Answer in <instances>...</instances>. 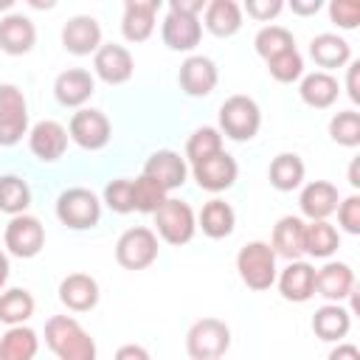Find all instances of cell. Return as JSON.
<instances>
[{
    "mask_svg": "<svg viewBox=\"0 0 360 360\" xmlns=\"http://www.w3.org/2000/svg\"><path fill=\"white\" fill-rule=\"evenodd\" d=\"M45 343L59 360H96V340L70 315H51L45 323Z\"/></svg>",
    "mask_w": 360,
    "mask_h": 360,
    "instance_id": "1",
    "label": "cell"
},
{
    "mask_svg": "<svg viewBox=\"0 0 360 360\" xmlns=\"http://www.w3.org/2000/svg\"><path fill=\"white\" fill-rule=\"evenodd\" d=\"M236 270L248 290H256V292L270 290L276 284V253L270 242L253 239L242 245L236 253Z\"/></svg>",
    "mask_w": 360,
    "mask_h": 360,
    "instance_id": "2",
    "label": "cell"
},
{
    "mask_svg": "<svg viewBox=\"0 0 360 360\" xmlns=\"http://www.w3.org/2000/svg\"><path fill=\"white\" fill-rule=\"evenodd\" d=\"M231 349V329L219 318H200L186 335V352L191 360H219Z\"/></svg>",
    "mask_w": 360,
    "mask_h": 360,
    "instance_id": "3",
    "label": "cell"
},
{
    "mask_svg": "<svg viewBox=\"0 0 360 360\" xmlns=\"http://www.w3.org/2000/svg\"><path fill=\"white\" fill-rule=\"evenodd\" d=\"M262 127V110L250 96H231L219 107V132L231 141H250Z\"/></svg>",
    "mask_w": 360,
    "mask_h": 360,
    "instance_id": "4",
    "label": "cell"
},
{
    "mask_svg": "<svg viewBox=\"0 0 360 360\" xmlns=\"http://www.w3.org/2000/svg\"><path fill=\"white\" fill-rule=\"evenodd\" d=\"M56 217L62 225L73 228V231H87L96 228L101 219V202L90 188H65L56 197Z\"/></svg>",
    "mask_w": 360,
    "mask_h": 360,
    "instance_id": "5",
    "label": "cell"
},
{
    "mask_svg": "<svg viewBox=\"0 0 360 360\" xmlns=\"http://www.w3.org/2000/svg\"><path fill=\"white\" fill-rule=\"evenodd\" d=\"M158 259V233L146 225L127 228L115 242V262L124 270H146Z\"/></svg>",
    "mask_w": 360,
    "mask_h": 360,
    "instance_id": "6",
    "label": "cell"
},
{
    "mask_svg": "<svg viewBox=\"0 0 360 360\" xmlns=\"http://www.w3.org/2000/svg\"><path fill=\"white\" fill-rule=\"evenodd\" d=\"M152 217H155L158 236L169 245H177V248L191 242V236L197 231V217H194L191 205L183 200H174V197H169Z\"/></svg>",
    "mask_w": 360,
    "mask_h": 360,
    "instance_id": "7",
    "label": "cell"
},
{
    "mask_svg": "<svg viewBox=\"0 0 360 360\" xmlns=\"http://www.w3.org/2000/svg\"><path fill=\"white\" fill-rule=\"evenodd\" d=\"M28 135V101L17 84H0V146H14Z\"/></svg>",
    "mask_w": 360,
    "mask_h": 360,
    "instance_id": "8",
    "label": "cell"
},
{
    "mask_svg": "<svg viewBox=\"0 0 360 360\" xmlns=\"http://www.w3.org/2000/svg\"><path fill=\"white\" fill-rule=\"evenodd\" d=\"M110 135H112L110 118L101 110H93V107L76 110L70 124H68V138L73 143H79L82 149H87V152L104 149L110 143Z\"/></svg>",
    "mask_w": 360,
    "mask_h": 360,
    "instance_id": "9",
    "label": "cell"
},
{
    "mask_svg": "<svg viewBox=\"0 0 360 360\" xmlns=\"http://www.w3.org/2000/svg\"><path fill=\"white\" fill-rule=\"evenodd\" d=\"M6 248L17 259H34L45 245V228L31 214H17L6 225Z\"/></svg>",
    "mask_w": 360,
    "mask_h": 360,
    "instance_id": "10",
    "label": "cell"
},
{
    "mask_svg": "<svg viewBox=\"0 0 360 360\" xmlns=\"http://www.w3.org/2000/svg\"><path fill=\"white\" fill-rule=\"evenodd\" d=\"M191 174H194L197 186H200L202 191L219 194V191H225V188H231V186L236 183L239 166H236V160L222 149V152H217V155H211V158L194 163V166H191Z\"/></svg>",
    "mask_w": 360,
    "mask_h": 360,
    "instance_id": "11",
    "label": "cell"
},
{
    "mask_svg": "<svg viewBox=\"0 0 360 360\" xmlns=\"http://www.w3.org/2000/svg\"><path fill=\"white\" fill-rule=\"evenodd\" d=\"M62 45L73 56H90L101 48V25L90 14H76L62 25Z\"/></svg>",
    "mask_w": 360,
    "mask_h": 360,
    "instance_id": "12",
    "label": "cell"
},
{
    "mask_svg": "<svg viewBox=\"0 0 360 360\" xmlns=\"http://www.w3.org/2000/svg\"><path fill=\"white\" fill-rule=\"evenodd\" d=\"M177 82H180V90L191 98H205L214 93L217 82H219V70L214 65V59L208 56H188L183 65H180V73H177Z\"/></svg>",
    "mask_w": 360,
    "mask_h": 360,
    "instance_id": "13",
    "label": "cell"
},
{
    "mask_svg": "<svg viewBox=\"0 0 360 360\" xmlns=\"http://www.w3.org/2000/svg\"><path fill=\"white\" fill-rule=\"evenodd\" d=\"M93 70L101 82L107 84H124L132 79V70H135V62H132V53L124 48V45H115V42H107L101 45L96 53H93Z\"/></svg>",
    "mask_w": 360,
    "mask_h": 360,
    "instance_id": "14",
    "label": "cell"
},
{
    "mask_svg": "<svg viewBox=\"0 0 360 360\" xmlns=\"http://www.w3.org/2000/svg\"><path fill=\"white\" fill-rule=\"evenodd\" d=\"M28 149H31V155L37 160L53 163L68 149V129L59 121L45 118V121H39V124L31 127V132H28Z\"/></svg>",
    "mask_w": 360,
    "mask_h": 360,
    "instance_id": "15",
    "label": "cell"
},
{
    "mask_svg": "<svg viewBox=\"0 0 360 360\" xmlns=\"http://www.w3.org/2000/svg\"><path fill=\"white\" fill-rule=\"evenodd\" d=\"M141 174H146L149 180H155V183L163 186L166 191H172V188H180V186L186 183L188 166H186V160H183L174 149H158V152H152V155L146 158Z\"/></svg>",
    "mask_w": 360,
    "mask_h": 360,
    "instance_id": "16",
    "label": "cell"
},
{
    "mask_svg": "<svg viewBox=\"0 0 360 360\" xmlns=\"http://www.w3.org/2000/svg\"><path fill=\"white\" fill-rule=\"evenodd\" d=\"M315 292L323 295L329 304H340L343 298L354 295V270L346 262H326L315 270Z\"/></svg>",
    "mask_w": 360,
    "mask_h": 360,
    "instance_id": "17",
    "label": "cell"
},
{
    "mask_svg": "<svg viewBox=\"0 0 360 360\" xmlns=\"http://www.w3.org/2000/svg\"><path fill=\"white\" fill-rule=\"evenodd\" d=\"M160 37L169 51H191L202 39V22H200V17H186V14L169 11L163 17Z\"/></svg>",
    "mask_w": 360,
    "mask_h": 360,
    "instance_id": "18",
    "label": "cell"
},
{
    "mask_svg": "<svg viewBox=\"0 0 360 360\" xmlns=\"http://www.w3.org/2000/svg\"><path fill=\"white\" fill-rule=\"evenodd\" d=\"M96 93V79L84 68H68L53 82V96L62 107H82Z\"/></svg>",
    "mask_w": 360,
    "mask_h": 360,
    "instance_id": "19",
    "label": "cell"
},
{
    "mask_svg": "<svg viewBox=\"0 0 360 360\" xmlns=\"http://www.w3.org/2000/svg\"><path fill=\"white\" fill-rule=\"evenodd\" d=\"M278 292L284 301H292V304H304L315 295V267L309 262H290L281 276H278Z\"/></svg>",
    "mask_w": 360,
    "mask_h": 360,
    "instance_id": "20",
    "label": "cell"
},
{
    "mask_svg": "<svg viewBox=\"0 0 360 360\" xmlns=\"http://www.w3.org/2000/svg\"><path fill=\"white\" fill-rule=\"evenodd\" d=\"M158 17V0H127L124 17H121V34L129 42H143L155 31Z\"/></svg>",
    "mask_w": 360,
    "mask_h": 360,
    "instance_id": "21",
    "label": "cell"
},
{
    "mask_svg": "<svg viewBox=\"0 0 360 360\" xmlns=\"http://www.w3.org/2000/svg\"><path fill=\"white\" fill-rule=\"evenodd\" d=\"M340 202V194H338V186H332L329 180H312L301 188V197H298V205H301V214L315 222V219H326L329 214H335Z\"/></svg>",
    "mask_w": 360,
    "mask_h": 360,
    "instance_id": "22",
    "label": "cell"
},
{
    "mask_svg": "<svg viewBox=\"0 0 360 360\" xmlns=\"http://www.w3.org/2000/svg\"><path fill=\"white\" fill-rule=\"evenodd\" d=\"M59 301L70 312H90L98 304V281L87 273H70L59 281Z\"/></svg>",
    "mask_w": 360,
    "mask_h": 360,
    "instance_id": "23",
    "label": "cell"
},
{
    "mask_svg": "<svg viewBox=\"0 0 360 360\" xmlns=\"http://www.w3.org/2000/svg\"><path fill=\"white\" fill-rule=\"evenodd\" d=\"M270 248L276 256L287 259V262H295L304 256V219L301 217H281L276 225H273V236H270Z\"/></svg>",
    "mask_w": 360,
    "mask_h": 360,
    "instance_id": "24",
    "label": "cell"
},
{
    "mask_svg": "<svg viewBox=\"0 0 360 360\" xmlns=\"http://www.w3.org/2000/svg\"><path fill=\"white\" fill-rule=\"evenodd\" d=\"M37 28L25 14H6L0 20V48L11 56H22L34 48Z\"/></svg>",
    "mask_w": 360,
    "mask_h": 360,
    "instance_id": "25",
    "label": "cell"
},
{
    "mask_svg": "<svg viewBox=\"0 0 360 360\" xmlns=\"http://www.w3.org/2000/svg\"><path fill=\"white\" fill-rule=\"evenodd\" d=\"M309 56L315 59L318 68H323V73H329L332 68L349 65L352 48H349V42H346L343 37H338V34H318V37H312V42H309Z\"/></svg>",
    "mask_w": 360,
    "mask_h": 360,
    "instance_id": "26",
    "label": "cell"
},
{
    "mask_svg": "<svg viewBox=\"0 0 360 360\" xmlns=\"http://www.w3.org/2000/svg\"><path fill=\"white\" fill-rule=\"evenodd\" d=\"M301 101L315 107V110H326L338 101V93H340V84L332 73H323V70H315V73H307L301 79Z\"/></svg>",
    "mask_w": 360,
    "mask_h": 360,
    "instance_id": "27",
    "label": "cell"
},
{
    "mask_svg": "<svg viewBox=\"0 0 360 360\" xmlns=\"http://www.w3.org/2000/svg\"><path fill=\"white\" fill-rule=\"evenodd\" d=\"M233 225H236V214L231 208V202L214 197L202 205L200 217H197V228H202V233L208 239H225L233 233Z\"/></svg>",
    "mask_w": 360,
    "mask_h": 360,
    "instance_id": "28",
    "label": "cell"
},
{
    "mask_svg": "<svg viewBox=\"0 0 360 360\" xmlns=\"http://www.w3.org/2000/svg\"><path fill=\"white\" fill-rule=\"evenodd\" d=\"M349 326H352V315L340 304H323L312 315V332L321 340H329V343H338L340 338H346Z\"/></svg>",
    "mask_w": 360,
    "mask_h": 360,
    "instance_id": "29",
    "label": "cell"
},
{
    "mask_svg": "<svg viewBox=\"0 0 360 360\" xmlns=\"http://www.w3.org/2000/svg\"><path fill=\"white\" fill-rule=\"evenodd\" d=\"M205 28L214 37H233L242 28V6L233 0H211L205 3Z\"/></svg>",
    "mask_w": 360,
    "mask_h": 360,
    "instance_id": "30",
    "label": "cell"
},
{
    "mask_svg": "<svg viewBox=\"0 0 360 360\" xmlns=\"http://www.w3.org/2000/svg\"><path fill=\"white\" fill-rule=\"evenodd\" d=\"M340 248V233L326 219L304 222V253L312 259H329Z\"/></svg>",
    "mask_w": 360,
    "mask_h": 360,
    "instance_id": "31",
    "label": "cell"
},
{
    "mask_svg": "<svg viewBox=\"0 0 360 360\" xmlns=\"http://www.w3.org/2000/svg\"><path fill=\"white\" fill-rule=\"evenodd\" d=\"M39 349V338L31 326H8L0 338V360H34Z\"/></svg>",
    "mask_w": 360,
    "mask_h": 360,
    "instance_id": "32",
    "label": "cell"
},
{
    "mask_svg": "<svg viewBox=\"0 0 360 360\" xmlns=\"http://www.w3.org/2000/svg\"><path fill=\"white\" fill-rule=\"evenodd\" d=\"M304 160L295 155V152H281L273 158L270 169H267V177H270V186L276 191H292L304 183Z\"/></svg>",
    "mask_w": 360,
    "mask_h": 360,
    "instance_id": "33",
    "label": "cell"
},
{
    "mask_svg": "<svg viewBox=\"0 0 360 360\" xmlns=\"http://www.w3.org/2000/svg\"><path fill=\"white\" fill-rule=\"evenodd\" d=\"M34 295L22 287H11L0 292V321L6 326H22L34 315Z\"/></svg>",
    "mask_w": 360,
    "mask_h": 360,
    "instance_id": "34",
    "label": "cell"
},
{
    "mask_svg": "<svg viewBox=\"0 0 360 360\" xmlns=\"http://www.w3.org/2000/svg\"><path fill=\"white\" fill-rule=\"evenodd\" d=\"M31 205V188L22 177L17 174H0V211L3 214H25Z\"/></svg>",
    "mask_w": 360,
    "mask_h": 360,
    "instance_id": "35",
    "label": "cell"
},
{
    "mask_svg": "<svg viewBox=\"0 0 360 360\" xmlns=\"http://www.w3.org/2000/svg\"><path fill=\"white\" fill-rule=\"evenodd\" d=\"M253 45H256V53L267 62V59H273V56H278V53L292 51V48H295V37H292V31L284 28V25H264V28L256 34Z\"/></svg>",
    "mask_w": 360,
    "mask_h": 360,
    "instance_id": "36",
    "label": "cell"
},
{
    "mask_svg": "<svg viewBox=\"0 0 360 360\" xmlns=\"http://www.w3.org/2000/svg\"><path fill=\"white\" fill-rule=\"evenodd\" d=\"M217 152H222V132L217 127H200L186 141V158L191 160V166L217 155Z\"/></svg>",
    "mask_w": 360,
    "mask_h": 360,
    "instance_id": "37",
    "label": "cell"
},
{
    "mask_svg": "<svg viewBox=\"0 0 360 360\" xmlns=\"http://www.w3.org/2000/svg\"><path fill=\"white\" fill-rule=\"evenodd\" d=\"M166 200H169V191L163 186H158L155 180H149L146 174H141L138 180H132V208L135 211L155 214Z\"/></svg>",
    "mask_w": 360,
    "mask_h": 360,
    "instance_id": "38",
    "label": "cell"
},
{
    "mask_svg": "<svg viewBox=\"0 0 360 360\" xmlns=\"http://www.w3.org/2000/svg\"><path fill=\"white\" fill-rule=\"evenodd\" d=\"M329 138L340 146H360V112L357 110H343L335 112L329 121Z\"/></svg>",
    "mask_w": 360,
    "mask_h": 360,
    "instance_id": "39",
    "label": "cell"
},
{
    "mask_svg": "<svg viewBox=\"0 0 360 360\" xmlns=\"http://www.w3.org/2000/svg\"><path fill=\"white\" fill-rule=\"evenodd\" d=\"M267 70H270V76H273L276 82H281V84L298 82V79L304 76V56L292 48V51H287V53H278V56L267 59Z\"/></svg>",
    "mask_w": 360,
    "mask_h": 360,
    "instance_id": "40",
    "label": "cell"
},
{
    "mask_svg": "<svg viewBox=\"0 0 360 360\" xmlns=\"http://www.w3.org/2000/svg\"><path fill=\"white\" fill-rule=\"evenodd\" d=\"M104 202H107V208L112 214H129V211H135L132 208V180L118 177V180L107 183L104 186Z\"/></svg>",
    "mask_w": 360,
    "mask_h": 360,
    "instance_id": "41",
    "label": "cell"
},
{
    "mask_svg": "<svg viewBox=\"0 0 360 360\" xmlns=\"http://www.w3.org/2000/svg\"><path fill=\"white\" fill-rule=\"evenodd\" d=\"M329 17L338 28L352 31L360 22V3L357 0H332L329 3Z\"/></svg>",
    "mask_w": 360,
    "mask_h": 360,
    "instance_id": "42",
    "label": "cell"
},
{
    "mask_svg": "<svg viewBox=\"0 0 360 360\" xmlns=\"http://www.w3.org/2000/svg\"><path fill=\"white\" fill-rule=\"evenodd\" d=\"M335 211H338V222L346 233H360V197L357 194L340 200Z\"/></svg>",
    "mask_w": 360,
    "mask_h": 360,
    "instance_id": "43",
    "label": "cell"
},
{
    "mask_svg": "<svg viewBox=\"0 0 360 360\" xmlns=\"http://www.w3.org/2000/svg\"><path fill=\"white\" fill-rule=\"evenodd\" d=\"M281 8H284V3L281 0H248L245 3V11H248V17H253V20H273L276 14H281Z\"/></svg>",
    "mask_w": 360,
    "mask_h": 360,
    "instance_id": "44",
    "label": "cell"
},
{
    "mask_svg": "<svg viewBox=\"0 0 360 360\" xmlns=\"http://www.w3.org/2000/svg\"><path fill=\"white\" fill-rule=\"evenodd\" d=\"M169 11L186 14V17H200L205 11V0H169Z\"/></svg>",
    "mask_w": 360,
    "mask_h": 360,
    "instance_id": "45",
    "label": "cell"
},
{
    "mask_svg": "<svg viewBox=\"0 0 360 360\" xmlns=\"http://www.w3.org/2000/svg\"><path fill=\"white\" fill-rule=\"evenodd\" d=\"M357 73H360V62H349L346 68V93L354 104H360V84H357Z\"/></svg>",
    "mask_w": 360,
    "mask_h": 360,
    "instance_id": "46",
    "label": "cell"
},
{
    "mask_svg": "<svg viewBox=\"0 0 360 360\" xmlns=\"http://www.w3.org/2000/svg\"><path fill=\"white\" fill-rule=\"evenodd\" d=\"M112 360H152V357H149V352H146L143 346H138V343H124V346L115 352Z\"/></svg>",
    "mask_w": 360,
    "mask_h": 360,
    "instance_id": "47",
    "label": "cell"
},
{
    "mask_svg": "<svg viewBox=\"0 0 360 360\" xmlns=\"http://www.w3.org/2000/svg\"><path fill=\"white\" fill-rule=\"evenodd\" d=\"M326 360H360V349L354 343H338Z\"/></svg>",
    "mask_w": 360,
    "mask_h": 360,
    "instance_id": "48",
    "label": "cell"
},
{
    "mask_svg": "<svg viewBox=\"0 0 360 360\" xmlns=\"http://www.w3.org/2000/svg\"><path fill=\"white\" fill-rule=\"evenodd\" d=\"M321 6H323V0H292V3H290L292 14H298V17L318 14V11H321Z\"/></svg>",
    "mask_w": 360,
    "mask_h": 360,
    "instance_id": "49",
    "label": "cell"
},
{
    "mask_svg": "<svg viewBox=\"0 0 360 360\" xmlns=\"http://www.w3.org/2000/svg\"><path fill=\"white\" fill-rule=\"evenodd\" d=\"M8 270H11V267H8V256L0 250V290H3L6 281H8Z\"/></svg>",
    "mask_w": 360,
    "mask_h": 360,
    "instance_id": "50",
    "label": "cell"
},
{
    "mask_svg": "<svg viewBox=\"0 0 360 360\" xmlns=\"http://www.w3.org/2000/svg\"><path fill=\"white\" fill-rule=\"evenodd\" d=\"M349 183L357 188L360 186V177H357V160H352V166H349Z\"/></svg>",
    "mask_w": 360,
    "mask_h": 360,
    "instance_id": "51",
    "label": "cell"
},
{
    "mask_svg": "<svg viewBox=\"0 0 360 360\" xmlns=\"http://www.w3.org/2000/svg\"><path fill=\"white\" fill-rule=\"evenodd\" d=\"M0 8H11V0H0Z\"/></svg>",
    "mask_w": 360,
    "mask_h": 360,
    "instance_id": "52",
    "label": "cell"
}]
</instances>
